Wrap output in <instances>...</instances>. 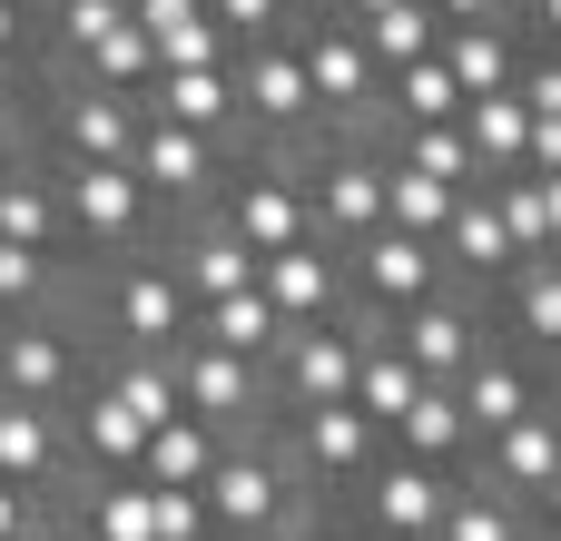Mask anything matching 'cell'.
<instances>
[{
	"mask_svg": "<svg viewBox=\"0 0 561 541\" xmlns=\"http://www.w3.org/2000/svg\"><path fill=\"white\" fill-rule=\"evenodd\" d=\"M197 493H207V532L217 541H296V522L316 513V493H306V473L286 463L276 424H266V434H237Z\"/></svg>",
	"mask_w": 561,
	"mask_h": 541,
	"instance_id": "6da1fadb",
	"label": "cell"
},
{
	"mask_svg": "<svg viewBox=\"0 0 561 541\" xmlns=\"http://www.w3.org/2000/svg\"><path fill=\"white\" fill-rule=\"evenodd\" d=\"M49 187H59V217H69V256H79V266L138 256L148 227H158L138 168H59V158H49Z\"/></svg>",
	"mask_w": 561,
	"mask_h": 541,
	"instance_id": "7a4b0ae2",
	"label": "cell"
},
{
	"mask_svg": "<svg viewBox=\"0 0 561 541\" xmlns=\"http://www.w3.org/2000/svg\"><path fill=\"white\" fill-rule=\"evenodd\" d=\"M237 128L256 138V148H316L325 138V118H316V89H306V49H296V30L286 39H256V49H237Z\"/></svg>",
	"mask_w": 561,
	"mask_h": 541,
	"instance_id": "3957f363",
	"label": "cell"
},
{
	"mask_svg": "<svg viewBox=\"0 0 561 541\" xmlns=\"http://www.w3.org/2000/svg\"><path fill=\"white\" fill-rule=\"evenodd\" d=\"M276 444H286V463L306 473L316 503H345V493L385 463V434H375L355 404H286V414H276Z\"/></svg>",
	"mask_w": 561,
	"mask_h": 541,
	"instance_id": "277c9868",
	"label": "cell"
},
{
	"mask_svg": "<svg viewBox=\"0 0 561 541\" xmlns=\"http://www.w3.org/2000/svg\"><path fill=\"white\" fill-rule=\"evenodd\" d=\"M89 375H99V345L79 335V315H0V394L69 414Z\"/></svg>",
	"mask_w": 561,
	"mask_h": 541,
	"instance_id": "5b68a950",
	"label": "cell"
},
{
	"mask_svg": "<svg viewBox=\"0 0 561 541\" xmlns=\"http://www.w3.org/2000/svg\"><path fill=\"white\" fill-rule=\"evenodd\" d=\"M385 315H365V306H345V315H325V325H286V345L266 355V384H276V414L286 404H345L355 394V365H365V335H375Z\"/></svg>",
	"mask_w": 561,
	"mask_h": 541,
	"instance_id": "8992f818",
	"label": "cell"
},
{
	"mask_svg": "<svg viewBox=\"0 0 561 541\" xmlns=\"http://www.w3.org/2000/svg\"><path fill=\"white\" fill-rule=\"evenodd\" d=\"M148 108V99H138ZM128 168H138V187H148V207H158V227L168 217H197V207H217V187H227V148L217 138H197V128H178V118H138V148H128Z\"/></svg>",
	"mask_w": 561,
	"mask_h": 541,
	"instance_id": "52a82bcc",
	"label": "cell"
},
{
	"mask_svg": "<svg viewBox=\"0 0 561 541\" xmlns=\"http://www.w3.org/2000/svg\"><path fill=\"white\" fill-rule=\"evenodd\" d=\"M296 49H306V89H316V118L325 128H385V69L365 59L355 20H296Z\"/></svg>",
	"mask_w": 561,
	"mask_h": 541,
	"instance_id": "ba28073f",
	"label": "cell"
},
{
	"mask_svg": "<svg viewBox=\"0 0 561 541\" xmlns=\"http://www.w3.org/2000/svg\"><path fill=\"white\" fill-rule=\"evenodd\" d=\"M444 503H454V473H444V463H404V453L385 444V463H375L335 513H345L365 541H434Z\"/></svg>",
	"mask_w": 561,
	"mask_h": 541,
	"instance_id": "9c48e42d",
	"label": "cell"
},
{
	"mask_svg": "<svg viewBox=\"0 0 561 541\" xmlns=\"http://www.w3.org/2000/svg\"><path fill=\"white\" fill-rule=\"evenodd\" d=\"M345 296L365 315H404V306H434V296H463L444 276V246L434 237H404V227H375L365 246H345Z\"/></svg>",
	"mask_w": 561,
	"mask_h": 541,
	"instance_id": "30bf717a",
	"label": "cell"
},
{
	"mask_svg": "<svg viewBox=\"0 0 561 541\" xmlns=\"http://www.w3.org/2000/svg\"><path fill=\"white\" fill-rule=\"evenodd\" d=\"M168 365H178V404H187L207 434L237 444V434H266V424H276V384H266V365L217 355V345H197V335H187Z\"/></svg>",
	"mask_w": 561,
	"mask_h": 541,
	"instance_id": "8fae6325",
	"label": "cell"
},
{
	"mask_svg": "<svg viewBox=\"0 0 561 541\" xmlns=\"http://www.w3.org/2000/svg\"><path fill=\"white\" fill-rule=\"evenodd\" d=\"M385 335H394V355H404L424 384H463V365L493 345L483 296H434V306H404V315H385Z\"/></svg>",
	"mask_w": 561,
	"mask_h": 541,
	"instance_id": "7c38bea8",
	"label": "cell"
},
{
	"mask_svg": "<svg viewBox=\"0 0 561 541\" xmlns=\"http://www.w3.org/2000/svg\"><path fill=\"white\" fill-rule=\"evenodd\" d=\"M473 483H493L503 503H523V513H542V493L561 483V424L552 414H523V424H503L493 444H473V463H463Z\"/></svg>",
	"mask_w": 561,
	"mask_h": 541,
	"instance_id": "4fadbf2b",
	"label": "cell"
},
{
	"mask_svg": "<svg viewBox=\"0 0 561 541\" xmlns=\"http://www.w3.org/2000/svg\"><path fill=\"white\" fill-rule=\"evenodd\" d=\"M483 325H503V345H513V355L561 365V256H523V266L493 286Z\"/></svg>",
	"mask_w": 561,
	"mask_h": 541,
	"instance_id": "5bb4252c",
	"label": "cell"
},
{
	"mask_svg": "<svg viewBox=\"0 0 561 541\" xmlns=\"http://www.w3.org/2000/svg\"><path fill=\"white\" fill-rule=\"evenodd\" d=\"M69 473H79V453H69V414L0 394V483H20V493H39V503H49Z\"/></svg>",
	"mask_w": 561,
	"mask_h": 541,
	"instance_id": "9a60e30c",
	"label": "cell"
},
{
	"mask_svg": "<svg viewBox=\"0 0 561 541\" xmlns=\"http://www.w3.org/2000/svg\"><path fill=\"white\" fill-rule=\"evenodd\" d=\"M434 246H444V276H454L463 296H493V286L523 266V256H513V237H503V207H493V187H463Z\"/></svg>",
	"mask_w": 561,
	"mask_h": 541,
	"instance_id": "2e32d148",
	"label": "cell"
},
{
	"mask_svg": "<svg viewBox=\"0 0 561 541\" xmlns=\"http://www.w3.org/2000/svg\"><path fill=\"white\" fill-rule=\"evenodd\" d=\"M463 424H473V444H493L503 424H523V414H542V365L533 355H513V345H483L473 365H463Z\"/></svg>",
	"mask_w": 561,
	"mask_h": 541,
	"instance_id": "e0dca14e",
	"label": "cell"
},
{
	"mask_svg": "<svg viewBox=\"0 0 561 541\" xmlns=\"http://www.w3.org/2000/svg\"><path fill=\"white\" fill-rule=\"evenodd\" d=\"M256 296L286 315V325H325V315H345L355 296H345V256L335 246H286V256H266L256 266Z\"/></svg>",
	"mask_w": 561,
	"mask_h": 541,
	"instance_id": "ac0fdd59",
	"label": "cell"
},
{
	"mask_svg": "<svg viewBox=\"0 0 561 541\" xmlns=\"http://www.w3.org/2000/svg\"><path fill=\"white\" fill-rule=\"evenodd\" d=\"M69 453H79V473H138V453H148V424L89 375L79 394H69Z\"/></svg>",
	"mask_w": 561,
	"mask_h": 541,
	"instance_id": "d6986e66",
	"label": "cell"
},
{
	"mask_svg": "<svg viewBox=\"0 0 561 541\" xmlns=\"http://www.w3.org/2000/svg\"><path fill=\"white\" fill-rule=\"evenodd\" d=\"M434 59L454 69V89H463V108H473V99L513 89V69H523V20H473V30H444V49H434Z\"/></svg>",
	"mask_w": 561,
	"mask_h": 541,
	"instance_id": "ffe728a7",
	"label": "cell"
},
{
	"mask_svg": "<svg viewBox=\"0 0 561 541\" xmlns=\"http://www.w3.org/2000/svg\"><path fill=\"white\" fill-rule=\"evenodd\" d=\"M385 444H394L404 463H444V473H463V463H473V424H463V394H454V384H424V394H414V414H404Z\"/></svg>",
	"mask_w": 561,
	"mask_h": 541,
	"instance_id": "44dd1931",
	"label": "cell"
},
{
	"mask_svg": "<svg viewBox=\"0 0 561 541\" xmlns=\"http://www.w3.org/2000/svg\"><path fill=\"white\" fill-rule=\"evenodd\" d=\"M148 108L178 118V128H197V138H217V148L237 138V79H227V69H158Z\"/></svg>",
	"mask_w": 561,
	"mask_h": 541,
	"instance_id": "7402d4cb",
	"label": "cell"
},
{
	"mask_svg": "<svg viewBox=\"0 0 561 541\" xmlns=\"http://www.w3.org/2000/svg\"><path fill=\"white\" fill-rule=\"evenodd\" d=\"M197 345H217V355H247V365H266L276 345H286V315L256 296V286H237V296H217V306H197Z\"/></svg>",
	"mask_w": 561,
	"mask_h": 541,
	"instance_id": "603a6c76",
	"label": "cell"
},
{
	"mask_svg": "<svg viewBox=\"0 0 561 541\" xmlns=\"http://www.w3.org/2000/svg\"><path fill=\"white\" fill-rule=\"evenodd\" d=\"M414 394H424V375H414V365L394 355V335L375 325V335H365V365H355V394H345V404H355L375 434H394V424L414 414Z\"/></svg>",
	"mask_w": 561,
	"mask_h": 541,
	"instance_id": "cb8c5ba5",
	"label": "cell"
},
{
	"mask_svg": "<svg viewBox=\"0 0 561 541\" xmlns=\"http://www.w3.org/2000/svg\"><path fill=\"white\" fill-rule=\"evenodd\" d=\"M217 453H227V434H207L197 414H178V424H158V434H148L138 483H158V493H197V483L217 473Z\"/></svg>",
	"mask_w": 561,
	"mask_h": 541,
	"instance_id": "d4e9b609",
	"label": "cell"
},
{
	"mask_svg": "<svg viewBox=\"0 0 561 541\" xmlns=\"http://www.w3.org/2000/svg\"><path fill=\"white\" fill-rule=\"evenodd\" d=\"M434 541H542V522H533L523 503H503L493 483L454 473V503H444V522H434Z\"/></svg>",
	"mask_w": 561,
	"mask_h": 541,
	"instance_id": "484cf974",
	"label": "cell"
},
{
	"mask_svg": "<svg viewBox=\"0 0 561 541\" xmlns=\"http://www.w3.org/2000/svg\"><path fill=\"white\" fill-rule=\"evenodd\" d=\"M39 79H99V89H118V99H148V89H158V39H148L138 20H118L79 69H39Z\"/></svg>",
	"mask_w": 561,
	"mask_h": 541,
	"instance_id": "4316f807",
	"label": "cell"
},
{
	"mask_svg": "<svg viewBox=\"0 0 561 541\" xmlns=\"http://www.w3.org/2000/svg\"><path fill=\"white\" fill-rule=\"evenodd\" d=\"M355 39H365V59L394 79V69H414V59L444 49V20H434L424 0H394V10H375V20H355Z\"/></svg>",
	"mask_w": 561,
	"mask_h": 541,
	"instance_id": "83f0119b",
	"label": "cell"
},
{
	"mask_svg": "<svg viewBox=\"0 0 561 541\" xmlns=\"http://www.w3.org/2000/svg\"><path fill=\"white\" fill-rule=\"evenodd\" d=\"M463 138H473L483 187H493V177H513V168H523V148H533V108H523L513 89H493V99H473V108H463Z\"/></svg>",
	"mask_w": 561,
	"mask_h": 541,
	"instance_id": "f1b7e54d",
	"label": "cell"
},
{
	"mask_svg": "<svg viewBox=\"0 0 561 541\" xmlns=\"http://www.w3.org/2000/svg\"><path fill=\"white\" fill-rule=\"evenodd\" d=\"M375 138H385V158H404V168H424L444 187H483V158H473L463 118H444V128H375Z\"/></svg>",
	"mask_w": 561,
	"mask_h": 541,
	"instance_id": "f546056e",
	"label": "cell"
},
{
	"mask_svg": "<svg viewBox=\"0 0 561 541\" xmlns=\"http://www.w3.org/2000/svg\"><path fill=\"white\" fill-rule=\"evenodd\" d=\"M99 384H108V394H118L148 434L187 414V404H178V365H168V355H99Z\"/></svg>",
	"mask_w": 561,
	"mask_h": 541,
	"instance_id": "4dcf8cb0",
	"label": "cell"
},
{
	"mask_svg": "<svg viewBox=\"0 0 561 541\" xmlns=\"http://www.w3.org/2000/svg\"><path fill=\"white\" fill-rule=\"evenodd\" d=\"M444 118H463V89L444 59H414L385 79V128H444Z\"/></svg>",
	"mask_w": 561,
	"mask_h": 541,
	"instance_id": "1f68e13d",
	"label": "cell"
},
{
	"mask_svg": "<svg viewBox=\"0 0 561 541\" xmlns=\"http://www.w3.org/2000/svg\"><path fill=\"white\" fill-rule=\"evenodd\" d=\"M454 197H463V187H444V177H424V168L385 158V227H404V237H444Z\"/></svg>",
	"mask_w": 561,
	"mask_h": 541,
	"instance_id": "d6a6232c",
	"label": "cell"
},
{
	"mask_svg": "<svg viewBox=\"0 0 561 541\" xmlns=\"http://www.w3.org/2000/svg\"><path fill=\"white\" fill-rule=\"evenodd\" d=\"M118 20H128V0H49V69H79Z\"/></svg>",
	"mask_w": 561,
	"mask_h": 541,
	"instance_id": "836d02e7",
	"label": "cell"
},
{
	"mask_svg": "<svg viewBox=\"0 0 561 541\" xmlns=\"http://www.w3.org/2000/svg\"><path fill=\"white\" fill-rule=\"evenodd\" d=\"M493 207H503V237H513V256H552V217H542V177H493Z\"/></svg>",
	"mask_w": 561,
	"mask_h": 541,
	"instance_id": "e575fe53",
	"label": "cell"
},
{
	"mask_svg": "<svg viewBox=\"0 0 561 541\" xmlns=\"http://www.w3.org/2000/svg\"><path fill=\"white\" fill-rule=\"evenodd\" d=\"M207 20H217L237 49H256V39H286V30H296V10H286V0H207Z\"/></svg>",
	"mask_w": 561,
	"mask_h": 541,
	"instance_id": "d590c367",
	"label": "cell"
},
{
	"mask_svg": "<svg viewBox=\"0 0 561 541\" xmlns=\"http://www.w3.org/2000/svg\"><path fill=\"white\" fill-rule=\"evenodd\" d=\"M148 503H158V541H217L207 532V493H158L148 483Z\"/></svg>",
	"mask_w": 561,
	"mask_h": 541,
	"instance_id": "8d00e7d4",
	"label": "cell"
},
{
	"mask_svg": "<svg viewBox=\"0 0 561 541\" xmlns=\"http://www.w3.org/2000/svg\"><path fill=\"white\" fill-rule=\"evenodd\" d=\"M39 522H49V503H39V493H20V483H0V541H30Z\"/></svg>",
	"mask_w": 561,
	"mask_h": 541,
	"instance_id": "74e56055",
	"label": "cell"
},
{
	"mask_svg": "<svg viewBox=\"0 0 561 541\" xmlns=\"http://www.w3.org/2000/svg\"><path fill=\"white\" fill-rule=\"evenodd\" d=\"M444 30H473V20H513V0H424Z\"/></svg>",
	"mask_w": 561,
	"mask_h": 541,
	"instance_id": "f35d334b",
	"label": "cell"
},
{
	"mask_svg": "<svg viewBox=\"0 0 561 541\" xmlns=\"http://www.w3.org/2000/svg\"><path fill=\"white\" fill-rule=\"evenodd\" d=\"M30 49V0H0V69H20Z\"/></svg>",
	"mask_w": 561,
	"mask_h": 541,
	"instance_id": "ab89813d",
	"label": "cell"
},
{
	"mask_svg": "<svg viewBox=\"0 0 561 541\" xmlns=\"http://www.w3.org/2000/svg\"><path fill=\"white\" fill-rule=\"evenodd\" d=\"M533 522H542V541H561V483L542 493V513H533Z\"/></svg>",
	"mask_w": 561,
	"mask_h": 541,
	"instance_id": "60d3db41",
	"label": "cell"
},
{
	"mask_svg": "<svg viewBox=\"0 0 561 541\" xmlns=\"http://www.w3.org/2000/svg\"><path fill=\"white\" fill-rule=\"evenodd\" d=\"M375 10H394V0H335V20H375Z\"/></svg>",
	"mask_w": 561,
	"mask_h": 541,
	"instance_id": "b9f144b4",
	"label": "cell"
},
{
	"mask_svg": "<svg viewBox=\"0 0 561 541\" xmlns=\"http://www.w3.org/2000/svg\"><path fill=\"white\" fill-rule=\"evenodd\" d=\"M286 10H296V20H325V10H335V0H286Z\"/></svg>",
	"mask_w": 561,
	"mask_h": 541,
	"instance_id": "7bdbcfd3",
	"label": "cell"
},
{
	"mask_svg": "<svg viewBox=\"0 0 561 541\" xmlns=\"http://www.w3.org/2000/svg\"><path fill=\"white\" fill-rule=\"evenodd\" d=\"M542 414H552V424H561V375H552V394H542Z\"/></svg>",
	"mask_w": 561,
	"mask_h": 541,
	"instance_id": "ee69618b",
	"label": "cell"
}]
</instances>
